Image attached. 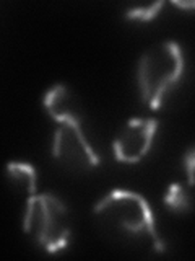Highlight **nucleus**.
Here are the masks:
<instances>
[{
	"mask_svg": "<svg viewBox=\"0 0 195 261\" xmlns=\"http://www.w3.org/2000/svg\"><path fill=\"white\" fill-rule=\"evenodd\" d=\"M7 178L13 190L24 198V204L38 194V173L29 163L10 162L7 165Z\"/></svg>",
	"mask_w": 195,
	"mask_h": 261,
	"instance_id": "0eeeda50",
	"label": "nucleus"
},
{
	"mask_svg": "<svg viewBox=\"0 0 195 261\" xmlns=\"http://www.w3.org/2000/svg\"><path fill=\"white\" fill-rule=\"evenodd\" d=\"M52 157L69 171L85 173L100 165V153L89 142L83 127L59 124L52 137Z\"/></svg>",
	"mask_w": 195,
	"mask_h": 261,
	"instance_id": "20e7f679",
	"label": "nucleus"
},
{
	"mask_svg": "<svg viewBox=\"0 0 195 261\" xmlns=\"http://www.w3.org/2000/svg\"><path fill=\"white\" fill-rule=\"evenodd\" d=\"M162 202L171 212H176V214H187L192 211V199L189 191L184 185L177 181L168 186L165 196H162Z\"/></svg>",
	"mask_w": 195,
	"mask_h": 261,
	"instance_id": "6e6552de",
	"label": "nucleus"
},
{
	"mask_svg": "<svg viewBox=\"0 0 195 261\" xmlns=\"http://www.w3.org/2000/svg\"><path fill=\"white\" fill-rule=\"evenodd\" d=\"M182 163H184V170L187 175V181H189L190 186H195V145L185 150L182 157Z\"/></svg>",
	"mask_w": 195,
	"mask_h": 261,
	"instance_id": "9d476101",
	"label": "nucleus"
},
{
	"mask_svg": "<svg viewBox=\"0 0 195 261\" xmlns=\"http://www.w3.org/2000/svg\"><path fill=\"white\" fill-rule=\"evenodd\" d=\"M185 57L176 41H161L142 54L137 65V85L142 101L158 111L181 85Z\"/></svg>",
	"mask_w": 195,
	"mask_h": 261,
	"instance_id": "f03ea898",
	"label": "nucleus"
},
{
	"mask_svg": "<svg viewBox=\"0 0 195 261\" xmlns=\"http://www.w3.org/2000/svg\"><path fill=\"white\" fill-rule=\"evenodd\" d=\"M23 232L55 255L69 248L72 239V219L67 206L54 194H36L24 204Z\"/></svg>",
	"mask_w": 195,
	"mask_h": 261,
	"instance_id": "7ed1b4c3",
	"label": "nucleus"
},
{
	"mask_svg": "<svg viewBox=\"0 0 195 261\" xmlns=\"http://www.w3.org/2000/svg\"><path fill=\"white\" fill-rule=\"evenodd\" d=\"M165 2H154L145 7H134L128 8L125 12V18L130 21H138V23H150L154 18H158V15L161 13Z\"/></svg>",
	"mask_w": 195,
	"mask_h": 261,
	"instance_id": "1a4fd4ad",
	"label": "nucleus"
},
{
	"mask_svg": "<svg viewBox=\"0 0 195 261\" xmlns=\"http://www.w3.org/2000/svg\"><path fill=\"white\" fill-rule=\"evenodd\" d=\"M158 126V121L153 118L128 119L112 141L114 159L128 165L142 162L151 150Z\"/></svg>",
	"mask_w": 195,
	"mask_h": 261,
	"instance_id": "39448f33",
	"label": "nucleus"
},
{
	"mask_svg": "<svg viewBox=\"0 0 195 261\" xmlns=\"http://www.w3.org/2000/svg\"><path fill=\"white\" fill-rule=\"evenodd\" d=\"M93 216L103 237L114 247L142 255L165 251L153 211L142 194L114 190L96 202Z\"/></svg>",
	"mask_w": 195,
	"mask_h": 261,
	"instance_id": "f257e3e1",
	"label": "nucleus"
},
{
	"mask_svg": "<svg viewBox=\"0 0 195 261\" xmlns=\"http://www.w3.org/2000/svg\"><path fill=\"white\" fill-rule=\"evenodd\" d=\"M43 105L52 121L59 124L83 127L85 111L78 96L63 84H55L44 93Z\"/></svg>",
	"mask_w": 195,
	"mask_h": 261,
	"instance_id": "423d86ee",
	"label": "nucleus"
},
{
	"mask_svg": "<svg viewBox=\"0 0 195 261\" xmlns=\"http://www.w3.org/2000/svg\"><path fill=\"white\" fill-rule=\"evenodd\" d=\"M173 5L179 10L184 12H195V0H187V2H173Z\"/></svg>",
	"mask_w": 195,
	"mask_h": 261,
	"instance_id": "9b49d317",
	"label": "nucleus"
}]
</instances>
